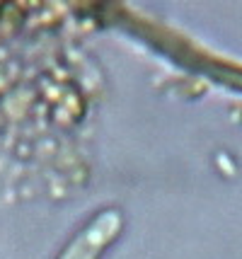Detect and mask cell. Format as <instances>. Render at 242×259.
Wrapping results in <instances>:
<instances>
[{
    "label": "cell",
    "mask_w": 242,
    "mask_h": 259,
    "mask_svg": "<svg viewBox=\"0 0 242 259\" xmlns=\"http://www.w3.org/2000/svg\"><path fill=\"white\" fill-rule=\"evenodd\" d=\"M121 226H124V218L114 208L94 215L92 221L70 240L68 247L61 252L58 259H100V254L121 233Z\"/></svg>",
    "instance_id": "6da1fadb"
}]
</instances>
